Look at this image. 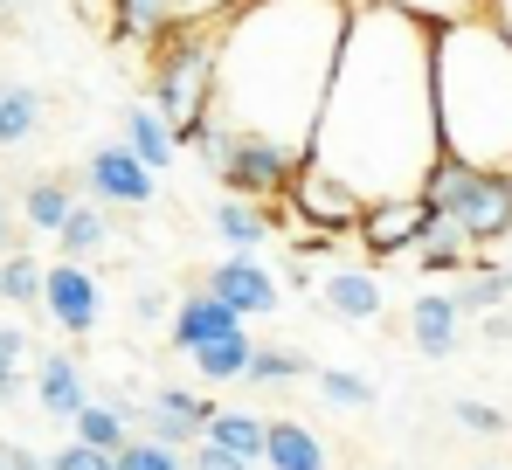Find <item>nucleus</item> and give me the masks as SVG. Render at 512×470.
<instances>
[{
    "label": "nucleus",
    "instance_id": "ddd939ff",
    "mask_svg": "<svg viewBox=\"0 0 512 470\" xmlns=\"http://www.w3.org/2000/svg\"><path fill=\"white\" fill-rule=\"evenodd\" d=\"M409 339H416L423 360H450V353L464 346V305H457L450 291H423V298L409 305Z\"/></svg>",
    "mask_w": 512,
    "mask_h": 470
},
{
    "label": "nucleus",
    "instance_id": "473e14b6",
    "mask_svg": "<svg viewBox=\"0 0 512 470\" xmlns=\"http://www.w3.org/2000/svg\"><path fill=\"white\" fill-rule=\"evenodd\" d=\"M450 422H457L464 436H485V443L512 429V422H506V408H492V401H471V394H457V401H450Z\"/></svg>",
    "mask_w": 512,
    "mask_h": 470
},
{
    "label": "nucleus",
    "instance_id": "4468645a",
    "mask_svg": "<svg viewBox=\"0 0 512 470\" xmlns=\"http://www.w3.org/2000/svg\"><path fill=\"white\" fill-rule=\"evenodd\" d=\"M319 305L340 318V325H367V318L381 312V270H374V263H340V270H326Z\"/></svg>",
    "mask_w": 512,
    "mask_h": 470
},
{
    "label": "nucleus",
    "instance_id": "39448f33",
    "mask_svg": "<svg viewBox=\"0 0 512 470\" xmlns=\"http://www.w3.org/2000/svg\"><path fill=\"white\" fill-rule=\"evenodd\" d=\"M423 194H429V208H436V215H450V222L471 235L478 249H499V242H512V180H506V173H492V166H471V159L443 153L436 166H429Z\"/></svg>",
    "mask_w": 512,
    "mask_h": 470
},
{
    "label": "nucleus",
    "instance_id": "b1692460",
    "mask_svg": "<svg viewBox=\"0 0 512 470\" xmlns=\"http://www.w3.org/2000/svg\"><path fill=\"white\" fill-rule=\"evenodd\" d=\"M208 443H222V450H236V457L263 464V443H270V415H250V408H215V415H208Z\"/></svg>",
    "mask_w": 512,
    "mask_h": 470
},
{
    "label": "nucleus",
    "instance_id": "f8f14e48",
    "mask_svg": "<svg viewBox=\"0 0 512 470\" xmlns=\"http://www.w3.org/2000/svg\"><path fill=\"white\" fill-rule=\"evenodd\" d=\"M250 318L236 312V305H222L208 284H194L180 305H173V346L180 353H201V346H215V339H229V332H243Z\"/></svg>",
    "mask_w": 512,
    "mask_h": 470
},
{
    "label": "nucleus",
    "instance_id": "9b49d317",
    "mask_svg": "<svg viewBox=\"0 0 512 470\" xmlns=\"http://www.w3.org/2000/svg\"><path fill=\"white\" fill-rule=\"evenodd\" d=\"M201 284H208L222 305H236L243 318H270V312H277V277L256 263L250 249H229V256H215Z\"/></svg>",
    "mask_w": 512,
    "mask_h": 470
},
{
    "label": "nucleus",
    "instance_id": "a19ab883",
    "mask_svg": "<svg viewBox=\"0 0 512 470\" xmlns=\"http://www.w3.org/2000/svg\"><path fill=\"white\" fill-rule=\"evenodd\" d=\"M0 256H7V208H0Z\"/></svg>",
    "mask_w": 512,
    "mask_h": 470
},
{
    "label": "nucleus",
    "instance_id": "412c9836",
    "mask_svg": "<svg viewBox=\"0 0 512 470\" xmlns=\"http://www.w3.org/2000/svg\"><path fill=\"white\" fill-rule=\"evenodd\" d=\"M132 422H139V408H132V401H97V394H90L84 415H77L70 429H77V443H97V450H111V457H118V450L132 443Z\"/></svg>",
    "mask_w": 512,
    "mask_h": 470
},
{
    "label": "nucleus",
    "instance_id": "bb28decb",
    "mask_svg": "<svg viewBox=\"0 0 512 470\" xmlns=\"http://www.w3.org/2000/svg\"><path fill=\"white\" fill-rule=\"evenodd\" d=\"M56 242H63V256H77V263L97 256V249L111 242V215H104V201H77V208H70V222L56 229Z\"/></svg>",
    "mask_w": 512,
    "mask_h": 470
},
{
    "label": "nucleus",
    "instance_id": "6e6552de",
    "mask_svg": "<svg viewBox=\"0 0 512 470\" xmlns=\"http://www.w3.org/2000/svg\"><path fill=\"white\" fill-rule=\"evenodd\" d=\"M429 222H436L429 194H381V201H367V208H360V229H353V242H360V256H367V263L416 256V242H423Z\"/></svg>",
    "mask_w": 512,
    "mask_h": 470
},
{
    "label": "nucleus",
    "instance_id": "9d476101",
    "mask_svg": "<svg viewBox=\"0 0 512 470\" xmlns=\"http://www.w3.org/2000/svg\"><path fill=\"white\" fill-rule=\"evenodd\" d=\"M42 318H49V325H63L70 339H90V332H97V318H104V291H97L90 263H77V256L49 263V284H42Z\"/></svg>",
    "mask_w": 512,
    "mask_h": 470
},
{
    "label": "nucleus",
    "instance_id": "423d86ee",
    "mask_svg": "<svg viewBox=\"0 0 512 470\" xmlns=\"http://www.w3.org/2000/svg\"><path fill=\"white\" fill-rule=\"evenodd\" d=\"M305 153L291 146H270V139H250V132H222V159L208 166L222 180V194H250V201H284L291 180H298Z\"/></svg>",
    "mask_w": 512,
    "mask_h": 470
},
{
    "label": "nucleus",
    "instance_id": "7c9ffc66",
    "mask_svg": "<svg viewBox=\"0 0 512 470\" xmlns=\"http://www.w3.org/2000/svg\"><path fill=\"white\" fill-rule=\"evenodd\" d=\"M312 381H319V394H326L333 408H374V401H381L374 381H360V374H346V367H319Z\"/></svg>",
    "mask_w": 512,
    "mask_h": 470
},
{
    "label": "nucleus",
    "instance_id": "c756f323",
    "mask_svg": "<svg viewBox=\"0 0 512 470\" xmlns=\"http://www.w3.org/2000/svg\"><path fill=\"white\" fill-rule=\"evenodd\" d=\"M21 360H28V332H21V325H0V408H14L21 394L35 388V381L21 374Z\"/></svg>",
    "mask_w": 512,
    "mask_h": 470
},
{
    "label": "nucleus",
    "instance_id": "72a5a7b5",
    "mask_svg": "<svg viewBox=\"0 0 512 470\" xmlns=\"http://www.w3.org/2000/svg\"><path fill=\"white\" fill-rule=\"evenodd\" d=\"M49 470H118V457H111V450H97V443H77V436H70V443L49 457Z\"/></svg>",
    "mask_w": 512,
    "mask_h": 470
},
{
    "label": "nucleus",
    "instance_id": "393cba45",
    "mask_svg": "<svg viewBox=\"0 0 512 470\" xmlns=\"http://www.w3.org/2000/svg\"><path fill=\"white\" fill-rule=\"evenodd\" d=\"M42 132V90L35 83H0V146H28Z\"/></svg>",
    "mask_w": 512,
    "mask_h": 470
},
{
    "label": "nucleus",
    "instance_id": "37998d69",
    "mask_svg": "<svg viewBox=\"0 0 512 470\" xmlns=\"http://www.w3.org/2000/svg\"><path fill=\"white\" fill-rule=\"evenodd\" d=\"M0 450H7V436H0Z\"/></svg>",
    "mask_w": 512,
    "mask_h": 470
},
{
    "label": "nucleus",
    "instance_id": "e433bc0d",
    "mask_svg": "<svg viewBox=\"0 0 512 470\" xmlns=\"http://www.w3.org/2000/svg\"><path fill=\"white\" fill-rule=\"evenodd\" d=\"M173 7H180V21H222V14H236L250 0H173Z\"/></svg>",
    "mask_w": 512,
    "mask_h": 470
},
{
    "label": "nucleus",
    "instance_id": "4be33fe9",
    "mask_svg": "<svg viewBox=\"0 0 512 470\" xmlns=\"http://www.w3.org/2000/svg\"><path fill=\"white\" fill-rule=\"evenodd\" d=\"M450 298H457L464 312H499V305L512 298V263H506V256L471 263L464 277H450Z\"/></svg>",
    "mask_w": 512,
    "mask_h": 470
},
{
    "label": "nucleus",
    "instance_id": "ea45409f",
    "mask_svg": "<svg viewBox=\"0 0 512 470\" xmlns=\"http://www.w3.org/2000/svg\"><path fill=\"white\" fill-rule=\"evenodd\" d=\"M485 14H492V21H499V28L512 35V0H485Z\"/></svg>",
    "mask_w": 512,
    "mask_h": 470
},
{
    "label": "nucleus",
    "instance_id": "0eeeda50",
    "mask_svg": "<svg viewBox=\"0 0 512 470\" xmlns=\"http://www.w3.org/2000/svg\"><path fill=\"white\" fill-rule=\"evenodd\" d=\"M284 208H291V235H353L360 229V187L340 180L333 166H319V159H305L298 166V180H291V194H284Z\"/></svg>",
    "mask_w": 512,
    "mask_h": 470
},
{
    "label": "nucleus",
    "instance_id": "5701e85b",
    "mask_svg": "<svg viewBox=\"0 0 512 470\" xmlns=\"http://www.w3.org/2000/svg\"><path fill=\"white\" fill-rule=\"evenodd\" d=\"M187 360H194V374H201V381L229 388V381H250L256 339H250V325H243V332H229V339H215V346H201V353H187Z\"/></svg>",
    "mask_w": 512,
    "mask_h": 470
},
{
    "label": "nucleus",
    "instance_id": "4c0bfd02",
    "mask_svg": "<svg viewBox=\"0 0 512 470\" xmlns=\"http://www.w3.org/2000/svg\"><path fill=\"white\" fill-rule=\"evenodd\" d=\"M0 470H49V457H35L28 443H7L0 450Z\"/></svg>",
    "mask_w": 512,
    "mask_h": 470
},
{
    "label": "nucleus",
    "instance_id": "f704fd0d",
    "mask_svg": "<svg viewBox=\"0 0 512 470\" xmlns=\"http://www.w3.org/2000/svg\"><path fill=\"white\" fill-rule=\"evenodd\" d=\"M360 7V0H353ZM395 7H416L429 21H464V14H485V0H395Z\"/></svg>",
    "mask_w": 512,
    "mask_h": 470
},
{
    "label": "nucleus",
    "instance_id": "2f4dec72",
    "mask_svg": "<svg viewBox=\"0 0 512 470\" xmlns=\"http://www.w3.org/2000/svg\"><path fill=\"white\" fill-rule=\"evenodd\" d=\"M118 470H194V464H187V450H173V443L132 436V443L118 450Z\"/></svg>",
    "mask_w": 512,
    "mask_h": 470
},
{
    "label": "nucleus",
    "instance_id": "6ab92c4d",
    "mask_svg": "<svg viewBox=\"0 0 512 470\" xmlns=\"http://www.w3.org/2000/svg\"><path fill=\"white\" fill-rule=\"evenodd\" d=\"M263 470H333V457H326V443L305 422L277 415L270 422V443H263Z\"/></svg>",
    "mask_w": 512,
    "mask_h": 470
},
{
    "label": "nucleus",
    "instance_id": "a878e982",
    "mask_svg": "<svg viewBox=\"0 0 512 470\" xmlns=\"http://www.w3.org/2000/svg\"><path fill=\"white\" fill-rule=\"evenodd\" d=\"M42 284H49V263H35V256H21V249L0 256V298H7V305L42 312Z\"/></svg>",
    "mask_w": 512,
    "mask_h": 470
},
{
    "label": "nucleus",
    "instance_id": "cd10ccee",
    "mask_svg": "<svg viewBox=\"0 0 512 470\" xmlns=\"http://www.w3.org/2000/svg\"><path fill=\"white\" fill-rule=\"evenodd\" d=\"M70 208H77L70 180H35V187L21 194V215H28V229H35V235H56L63 222H70Z\"/></svg>",
    "mask_w": 512,
    "mask_h": 470
},
{
    "label": "nucleus",
    "instance_id": "a211bd4d",
    "mask_svg": "<svg viewBox=\"0 0 512 470\" xmlns=\"http://www.w3.org/2000/svg\"><path fill=\"white\" fill-rule=\"evenodd\" d=\"M118 125H125V146L146 159L153 173H173V153H180V132H173L167 118L153 111V104H125L118 111Z\"/></svg>",
    "mask_w": 512,
    "mask_h": 470
},
{
    "label": "nucleus",
    "instance_id": "c03bdc74",
    "mask_svg": "<svg viewBox=\"0 0 512 470\" xmlns=\"http://www.w3.org/2000/svg\"><path fill=\"white\" fill-rule=\"evenodd\" d=\"M506 180H512V166H506Z\"/></svg>",
    "mask_w": 512,
    "mask_h": 470
},
{
    "label": "nucleus",
    "instance_id": "2eb2a0df",
    "mask_svg": "<svg viewBox=\"0 0 512 470\" xmlns=\"http://www.w3.org/2000/svg\"><path fill=\"white\" fill-rule=\"evenodd\" d=\"M35 401H42L49 422H77L84 401H90L84 360H70V353H42V360H35Z\"/></svg>",
    "mask_w": 512,
    "mask_h": 470
},
{
    "label": "nucleus",
    "instance_id": "f3484780",
    "mask_svg": "<svg viewBox=\"0 0 512 470\" xmlns=\"http://www.w3.org/2000/svg\"><path fill=\"white\" fill-rule=\"evenodd\" d=\"M208 222H215V235L229 242V249H263L277 229V215H270V201H250V194H222L215 208H208Z\"/></svg>",
    "mask_w": 512,
    "mask_h": 470
},
{
    "label": "nucleus",
    "instance_id": "7ed1b4c3",
    "mask_svg": "<svg viewBox=\"0 0 512 470\" xmlns=\"http://www.w3.org/2000/svg\"><path fill=\"white\" fill-rule=\"evenodd\" d=\"M436 125L443 153L471 166H512V35L492 14L436 21Z\"/></svg>",
    "mask_w": 512,
    "mask_h": 470
},
{
    "label": "nucleus",
    "instance_id": "20e7f679",
    "mask_svg": "<svg viewBox=\"0 0 512 470\" xmlns=\"http://www.w3.org/2000/svg\"><path fill=\"white\" fill-rule=\"evenodd\" d=\"M215 49H222V21H180L160 35V49H146V104L187 139L201 118H215Z\"/></svg>",
    "mask_w": 512,
    "mask_h": 470
},
{
    "label": "nucleus",
    "instance_id": "1a4fd4ad",
    "mask_svg": "<svg viewBox=\"0 0 512 470\" xmlns=\"http://www.w3.org/2000/svg\"><path fill=\"white\" fill-rule=\"evenodd\" d=\"M84 187H90V201H104V208H153L160 201V173L132 153L125 139L118 146H97L84 159Z\"/></svg>",
    "mask_w": 512,
    "mask_h": 470
},
{
    "label": "nucleus",
    "instance_id": "dca6fc26",
    "mask_svg": "<svg viewBox=\"0 0 512 470\" xmlns=\"http://www.w3.org/2000/svg\"><path fill=\"white\" fill-rule=\"evenodd\" d=\"M104 28H111L118 49H160V35L180 28V7L173 0H111Z\"/></svg>",
    "mask_w": 512,
    "mask_h": 470
},
{
    "label": "nucleus",
    "instance_id": "f257e3e1",
    "mask_svg": "<svg viewBox=\"0 0 512 470\" xmlns=\"http://www.w3.org/2000/svg\"><path fill=\"white\" fill-rule=\"evenodd\" d=\"M312 159L381 194H423L429 166L443 159L436 125V21L395 0H360L340 42V70L319 111Z\"/></svg>",
    "mask_w": 512,
    "mask_h": 470
},
{
    "label": "nucleus",
    "instance_id": "f03ea898",
    "mask_svg": "<svg viewBox=\"0 0 512 470\" xmlns=\"http://www.w3.org/2000/svg\"><path fill=\"white\" fill-rule=\"evenodd\" d=\"M346 21H353V0H250L222 14L215 104H208L215 125L312 159Z\"/></svg>",
    "mask_w": 512,
    "mask_h": 470
},
{
    "label": "nucleus",
    "instance_id": "58836bf2",
    "mask_svg": "<svg viewBox=\"0 0 512 470\" xmlns=\"http://www.w3.org/2000/svg\"><path fill=\"white\" fill-rule=\"evenodd\" d=\"M485 339H512V312L499 305V312H485Z\"/></svg>",
    "mask_w": 512,
    "mask_h": 470
},
{
    "label": "nucleus",
    "instance_id": "c85d7f7f",
    "mask_svg": "<svg viewBox=\"0 0 512 470\" xmlns=\"http://www.w3.org/2000/svg\"><path fill=\"white\" fill-rule=\"evenodd\" d=\"M305 374H319L298 346H256L250 360V388H284V381H305Z\"/></svg>",
    "mask_w": 512,
    "mask_h": 470
},
{
    "label": "nucleus",
    "instance_id": "a18cd8bd",
    "mask_svg": "<svg viewBox=\"0 0 512 470\" xmlns=\"http://www.w3.org/2000/svg\"><path fill=\"white\" fill-rule=\"evenodd\" d=\"M0 7H7V0H0Z\"/></svg>",
    "mask_w": 512,
    "mask_h": 470
},
{
    "label": "nucleus",
    "instance_id": "c9c22d12",
    "mask_svg": "<svg viewBox=\"0 0 512 470\" xmlns=\"http://www.w3.org/2000/svg\"><path fill=\"white\" fill-rule=\"evenodd\" d=\"M187 464H194V470H256L250 457H236V450H222V443H208V436L187 450Z\"/></svg>",
    "mask_w": 512,
    "mask_h": 470
},
{
    "label": "nucleus",
    "instance_id": "79ce46f5",
    "mask_svg": "<svg viewBox=\"0 0 512 470\" xmlns=\"http://www.w3.org/2000/svg\"><path fill=\"white\" fill-rule=\"evenodd\" d=\"M471 470H512V464H471Z\"/></svg>",
    "mask_w": 512,
    "mask_h": 470
},
{
    "label": "nucleus",
    "instance_id": "aec40b11",
    "mask_svg": "<svg viewBox=\"0 0 512 470\" xmlns=\"http://www.w3.org/2000/svg\"><path fill=\"white\" fill-rule=\"evenodd\" d=\"M471 249H478L471 235L457 229L450 215H436V222H429V229H423V242H416V263H423L429 277H464V270L478 263Z\"/></svg>",
    "mask_w": 512,
    "mask_h": 470
}]
</instances>
